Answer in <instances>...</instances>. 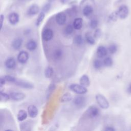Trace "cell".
<instances>
[{
	"label": "cell",
	"mask_w": 131,
	"mask_h": 131,
	"mask_svg": "<svg viewBox=\"0 0 131 131\" xmlns=\"http://www.w3.org/2000/svg\"><path fill=\"white\" fill-rule=\"evenodd\" d=\"M96 100L99 106L103 109H107L109 107V102L106 98L102 94H98L95 96Z\"/></svg>",
	"instance_id": "cell-1"
},
{
	"label": "cell",
	"mask_w": 131,
	"mask_h": 131,
	"mask_svg": "<svg viewBox=\"0 0 131 131\" xmlns=\"http://www.w3.org/2000/svg\"><path fill=\"white\" fill-rule=\"evenodd\" d=\"M70 89L75 93L77 94L82 95L88 92V90L86 87L82 85L81 84H78L77 83L71 84L69 86Z\"/></svg>",
	"instance_id": "cell-2"
},
{
	"label": "cell",
	"mask_w": 131,
	"mask_h": 131,
	"mask_svg": "<svg viewBox=\"0 0 131 131\" xmlns=\"http://www.w3.org/2000/svg\"><path fill=\"white\" fill-rule=\"evenodd\" d=\"M118 17L121 19H125L128 15L129 9L125 5H121L116 10Z\"/></svg>",
	"instance_id": "cell-3"
},
{
	"label": "cell",
	"mask_w": 131,
	"mask_h": 131,
	"mask_svg": "<svg viewBox=\"0 0 131 131\" xmlns=\"http://www.w3.org/2000/svg\"><path fill=\"white\" fill-rule=\"evenodd\" d=\"M15 85H17L18 86L21 87L24 89H33L34 86L33 83L31 82L24 80H20V79H17L14 83Z\"/></svg>",
	"instance_id": "cell-4"
},
{
	"label": "cell",
	"mask_w": 131,
	"mask_h": 131,
	"mask_svg": "<svg viewBox=\"0 0 131 131\" xmlns=\"http://www.w3.org/2000/svg\"><path fill=\"white\" fill-rule=\"evenodd\" d=\"M10 98L14 101H21L26 97V95L24 93L19 92H12L10 94Z\"/></svg>",
	"instance_id": "cell-5"
},
{
	"label": "cell",
	"mask_w": 131,
	"mask_h": 131,
	"mask_svg": "<svg viewBox=\"0 0 131 131\" xmlns=\"http://www.w3.org/2000/svg\"><path fill=\"white\" fill-rule=\"evenodd\" d=\"M53 37V32L49 28L45 29L42 32V38L43 40L48 41L51 40Z\"/></svg>",
	"instance_id": "cell-6"
},
{
	"label": "cell",
	"mask_w": 131,
	"mask_h": 131,
	"mask_svg": "<svg viewBox=\"0 0 131 131\" xmlns=\"http://www.w3.org/2000/svg\"><path fill=\"white\" fill-rule=\"evenodd\" d=\"M29 55L27 52L25 51H21L18 53L17 59L19 62L24 64L27 62L29 59Z\"/></svg>",
	"instance_id": "cell-7"
},
{
	"label": "cell",
	"mask_w": 131,
	"mask_h": 131,
	"mask_svg": "<svg viewBox=\"0 0 131 131\" xmlns=\"http://www.w3.org/2000/svg\"><path fill=\"white\" fill-rule=\"evenodd\" d=\"M55 20L56 23L59 25H64L67 21L66 14L63 12H60L58 13L55 16Z\"/></svg>",
	"instance_id": "cell-8"
},
{
	"label": "cell",
	"mask_w": 131,
	"mask_h": 131,
	"mask_svg": "<svg viewBox=\"0 0 131 131\" xmlns=\"http://www.w3.org/2000/svg\"><path fill=\"white\" fill-rule=\"evenodd\" d=\"M9 22L10 24L12 25H16L19 20V16L18 13L16 12H11L10 13L8 17Z\"/></svg>",
	"instance_id": "cell-9"
},
{
	"label": "cell",
	"mask_w": 131,
	"mask_h": 131,
	"mask_svg": "<svg viewBox=\"0 0 131 131\" xmlns=\"http://www.w3.org/2000/svg\"><path fill=\"white\" fill-rule=\"evenodd\" d=\"M39 11V7L37 4H33L31 5L27 11V14L28 15L32 16L36 15Z\"/></svg>",
	"instance_id": "cell-10"
},
{
	"label": "cell",
	"mask_w": 131,
	"mask_h": 131,
	"mask_svg": "<svg viewBox=\"0 0 131 131\" xmlns=\"http://www.w3.org/2000/svg\"><path fill=\"white\" fill-rule=\"evenodd\" d=\"M87 114L90 118H95L99 114V110L96 106H91L87 110Z\"/></svg>",
	"instance_id": "cell-11"
},
{
	"label": "cell",
	"mask_w": 131,
	"mask_h": 131,
	"mask_svg": "<svg viewBox=\"0 0 131 131\" xmlns=\"http://www.w3.org/2000/svg\"><path fill=\"white\" fill-rule=\"evenodd\" d=\"M27 111H28V115L30 117L32 118H35L38 115V109L37 107L34 105H30L28 107Z\"/></svg>",
	"instance_id": "cell-12"
},
{
	"label": "cell",
	"mask_w": 131,
	"mask_h": 131,
	"mask_svg": "<svg viewBox=\"0 0 131 131\" xmlns=\"http://www.w3.org/2000/svg\"><path fill=\"white\" fill-rule=\"evenodd\" d=\"M73 103L77 107H82L85 103V97L82 96H76L73 99Z\"/></svg>",
	"instance_id": "cell-13"
},
{
	"label": "cell",
	"mask_w": 131,
	"mask_h": 131,
	"mask_svg": "<svg viewBox=\"0 0 131 131\" xmlns=\"http://www.w3.org/2000/svg\"><path fill=\"white\" fill-rule=\"evenodd\" d=\"M97 55L99 58L105 57L107 54V50L103 46H99L98 47L96 51Z\"/></svg>",
	"instance_id": "cell-14"
},
{
	"label": "cell",
	"mask_w": 131,
	"mask_h": 131,
	"mask_svg": "<svg viewBox=\"0 0 131 131\" xmlns=\"http://www.w3.org/2000/svg\"><path fill=\"white\" fill-rule=\"evenodd\" d=\"M23 40L22 38L18 37L15 38L12 42V47L15 50H18L22 46Z\"/></svg>",
	"instance_id": "cell-15"
},
{
	"label": "cell",
	"mask_w": 131,
	"mask_h": 131,
	"mask_svg": "<svg viewBox=\"0 0 131 131\" xmlns=\"http://www.w3.org/2000/svg\"><path fill=\"white\" fill-rule=\"evenodd\" d=\"M83 19L82 18L78 17L76 18L73 23V26L75 30H80L82 27Z\"/></svg>",
	"instance_id": "cell-16"
},
{
	"label": "cell",
	"mask_w": 131,
	"mask_h": 131,
	"mask_svg": "<svg viewBox=\"0 0 131 131\" xmlns=\"http://www.w3.org/2000/svg\"><path fill=\"white\" fill-rule=\"evenodd\" d=\"M79 82L80 84H81L82 85L85 87L89 86L90 84V80L89 77L87 75H85V74L83 75L80 77L79 79Z\"/></svg>",
	"instance_id": "cell-17"
},
{
	"label": "cell",
	"mask_w": 131,
	"mask_h": 131,
	"mask_svg": "<svg viewBox=\"0 0 131 131\" xmlns=\"http://www.w3.org/2000/svg\"><path fill=\"white\" fill-rule=\"evenodd\" d=\"M5 66L9 69H12L15 68L16 66V61L14 58L12 57L8 58L5 61Z\"/></svg>",
	"instance_id": "cell-18"
},
{
	"label": "cell",
	"mask_w": 131,
	"mask_h": 131,
	"mask_svg": "<svg viewBox=\"0 0 131 131\" xmlns=\"http://www.w3.org/2000/svg\"><path fill=\"white\" fill-rule=\"evenodd\" d=\"M82 14L84 16L88 17L91 15L93 12V8L90 5H85L82 9Z\"/></svg>",
	"instance_id": "cell-19"
},
{
	"label": "cell",
	"mask_w": 131,
	"mask_h": 131,
	"mask_svg": "<svg viewBox=\"0 0 131 131\" xmlns=\"http://www.w3.org/2000/svg\"><path fill=\"white\" fill-rule=\"evenodd\" d=\"M28 114L24 110H20L18 111L17 115V120L19 121H23L25 120L28 116Z\"/></svg>",
	"instance_id": "cell-20"
},
{
	"label": "cell",
	"mask_w": 131,
	"mask_h": 131,
	"mask_svg": "<svg viewBox=\"0 0 131 131\" xmlns=\"http://www.w3.org/2000/svg\"><path fill=\"white\" fill-rule=\"evenodd\" d=\"M26 48L30 51H34L37 48V43L34 40H30L26 44Z\"/></svg>",
	"instance_id": "cell-21"
},
{
	"label": "cell",
	"mask_w": 131,
	"mask_h": 131,
	"mask_svg": "<svg viewBox=\"0 0 131 131\" xmlns=\"http://www.w3.org/2000/svg\"><path fill=\"white\" fill-rule=\"evenodd\" d=\"M73 99V97L72 95L69 93H66L64 94L60 98V101L62 103H64V102H68L69 101H71Z\"/></svg>",
	"instance_id": "cell-22"
},
{
	"label": "cell",
	"mask_w": 131,
	"mask_h": 131,
	"mask_svg": "<svg viewBox=\"0 0 131 131\" xmlns=\"http://www.w3.org/2000/svg\"><path fill=\"white\" fill-rule=\"evenodd\" d=\"M63 56V52L60 49H58L54 51L53 53V57L56 60H60L61 59Z\"/></svg>",
	"instance_id": "cell-23"
},
{
	"label": "cell",
	"mask_w": 131,
	"mask_h": 131,
	"mask_svg": "<svg viewBox=\"0 0 131 131\" xmlns=\"http://www.w3.org/2000/svg\"><path fill=\"white\" fill-rule=\"evenodd\" d=\"M45 17V13L43 11L40 12L38 14V16L35 22V25L36 26H38L40 25V24L42 23V20H43Z\"/></svg>",
	"instance_id": "cell-24"
},
{
	"label": "cell",
	"mask_w": 131,
	"mask_h": 131,
	"mask_svg": "<svg viewBox=\"0 0 131 131\" xmlns=\"http://www.w3.org/2000/svg\"><path fill=\"white\" fill-rule=\"evenodd\" d=\"M54 73L53 69L51 67H48L45 70V77L47 78H51Z\"/></svg>",
	"instance_id": "cell-25"
},
{
	"label": "cell",
	"mask_w": 131,
	"mask_h": 131,
	"mask_svg": "<svg viewBox=\"0 0 131 131\" xmlns=\"http://www.w3.org/2000/svg\"><path fill=\"white\" fill-rule=\"evenodd\" d=\"M73 41L76 45L78 46L81 45L83 43V39L81 35H76L74 38Z\"/></svg>",
	"instance_id": "cell-26"
},
{
	"label": "cell",
	"mask_w": 131,
	"mask_h": 131,
	"mask_svg": "<svg viewBox=\"0 0 131 131\" xmlns=\"http://www.w3.org/2000/svg\"><path fill=\"white\" fill-rule=\"evenodd\" d=\"M85 40L86 41V42L90 44V45H94L95 43V38L93 36H92V35L89 33H87L85 34Z\"/></svg>",
	"instance_id": "cell-27"
},
{
	"label": "cell",
	"mask_w": 131,
	"mask_h": 131,
	"mask_svg": "<svg viewBox=\"0 0 131 131\" xmlns=\"http://www.w3.org/2000/svg\"><path fill=\"white\" fill-rule=\"evenodd\" d=\"M0 95H1V101L5 102L8 101L10 98V96L8 94L3 92L2 91L0 92Z\"/></svg>",
	"instance_id": "cell-28"
},
{
	"label": "cell",
	"mask_w": 131,
	"mask_h": 131,
	"mask_svg": "<svg viewBox=\"0 0 131 131\" xmlns=\"http://www.w3.org/2000/svg\"><path fill=\"white\" fill-rule=\"evenodd\" d=\"M103 63L105 66L107 67H110L113 65V60L112 58L110 57H106L104 59L103 61Z\"/></svg>",
	"instance_id": "cell-29"
},
{
	"label": "cell",
	"mask_w": 131,
	"mask_h": 131,
	"mask_svg": "<svg viewBox=\"0 0 131 131\" xmlns=\"http://www.w3.org/2000/svg\"><path fill=\"white\" fill-rule=\"evenodd\" d=\"M118 18L119 17L116 11L112 12L108 16V19L111 21H116Z\"/></svg>",
	"instance_id": "cell-30"
},
{
	"label": "cell",
	"mask_w": 131,
	"mask_h": 131,
	"mask_svg": "<svg viewBox=\"0 0 131 131\" xmlns=\"http://www.w3.org/2000/svg\"><path fill=\"white\" fill-rule=\"evenodd\" d=\"M103 64V62L99 59H95L93 62L94 67L96 69H100L102 67Z\"/></svg>",
	"instance_id": "cell-31"
},
{
	"label": "cell",
	"mask_w": 131,
	"mask_h": 131,
	"mask_svg": "<svg viewBox=\"0 0 131 131\" xmlns=\"http://www.w3.org/2000/svg\"><path fill=\"white\" fill-rule=\"evenodd\" d=\"M74 29V28L73 25H68L65 28L64 32L66 33V34H67L68 35H70V34H71L73 33Z\"/></svg>",
	"instance_id": "cell-32"
},
{
	"label": "cell",
	"mask_w": 131,
	"mask_h": 131,
	"mask_svg": "<svg viewBox=\"0 0 131 131\" xmlns=\"http://www.w3.org/2000/svg\"><path fill=\"white\" fill-rule=\"evenodd\" d=\"M108 51L111 54H114L117 51V46L115 44H112L108 47Z\"/></svg>",
	"instance_id": "cell-33"
},
{
	"label": "cell",
	"mask_w": 131,
	"mask_h": 131,
	"mask_svg": "<svg viewBox=\"0 0 131 131\" xmlns=\"http://www.w3.org/2000/svg\"><path fill=\"white\" fill-rule=\"evenodd\" d=\"M98 22L96 19H92L90 21V27L93 29H96L98 26Z\"/></svg>",
	"instance_id": "cell-34"
},
{
	"label": "cell",
	"mask_w": 131,
	"mask_h": 131,
	"mask_svg": "<svg viewBox=\"0 0 131 131\" xmlns=\"http://www.w3.org/2000/svg\"><path fill=\"white\" fill-rule=\"evenodd\" d=\"M3 77L5 78V79L6 80V81L14 83L16 80L15 77H14L12 76H11V75H5Z\"/></svg>",
	"instance_id": "cell-35"
},
{
	"label": "cell",
	"mask_w": 131,
	"mask_h": 131,
	"mask_svg": "<svg viewBox=\"0 0 131 131\" xmlns=\"http://www.w3.org/2000/svg\"><path fill=\"white\" fill-rule=\"evenodd\" d=\"M51 8V5L50 3L48 2V3L46 4L43 6V7L42 8V11L44 12L45 13H47L50 11Z\"/></svg>",
	"instance_id": "cell-36"
},
{
	"label": "cell",
	"mask_w": 131,
	"mask_h": 131,
	"mask_svg": "<svg viewBox=\"0 0 131 131\" xmlns=\"http://www.w3.org/2000/svg\"><path fill=\"white\" fill-rule=\"evenodd\" d=\"M101 35V31L100 29H97L94 32V37L95 39H97L99 38Z\"/></svg>",
	"instance_id": "cell-37"
},
{
	"label": "cell",
	"mask_w": 131,
	"mask_h": 131,
	"mask_svg": "<svg viewBox=\"0 0 131 131\" xmlns=\"http://www.w3.org/2000/svg\"><path fill=\"white\" fill-rule=\"evenodd\" d=\"M55 89V84H50L49 86V88H48V95H49V94H51L54 91Z\"/></svg>",
	"instance_id": "cell-38"
},
{
	"label": "cell",
	"mask_w": 131,
	"mask_h": 131,
	"mask_svg": "<svg viewBox=\"0 0 131 131\" xmlns=\"http://www.w3.org/2000/svg\"><path fill=\"white\" fill-rule=\"evenodd\" d=\"M6 80L5 79V78L4 77H1V80H0V85H1V88H2L3 87V85H4V84L6 83Z\"/></svg>",
	"instance_id": "cell-39"
},
{
	"label": "cell",
	"mask_w": 131,
	"mask_h": 131,
	"mask_svg": "<svg viewBox=\"0 0 131 131\" xmlns=\"http://www.w3.org/2000/svg\"><path fill=\"white\" fill-rule=\"evenodd\" d=\"M4 15L3 14H1V29L2 28L3 25V23H4Z\"/></svg>",
	"instance_id": "cell-40"
},
{
	"label": "cell",
	"mask_w": 131,
	"mask_h": 131,
	"mask_svg": "<svg viewBox=\"0 0 131 131\" xmlns=\"http://www.w3.org/2000/svg\"><path fill=\"white\" fill-rule=\"evenodd\" d=\"M106 131H115V129L114 128H113V127H111V126H107V127H106L104 129Z\"/></svg>",
	"instance_id": "cell-41"
},
{
	"label": "cell",
	"mask_w": 131,
	"mask_h": 131,
	"mask_svg": "<svg viewBox=\"0 0 131 131\" xmlns=\"http://www.w3.org/2000/svg\"><path fill=\"white\" fill-rule=\"evenodd\" d=\"M127 91L128 93L131 94V83L129 84V85L127 88Z\"/></svg>",
	"instance_id": "cell-42"
},
{
	"label": "cell",
	"mask_w": 131,
	"mask_h": 131,
	"mask_svg": "<svg viewBox=\"0 0 131 131\" xmlns=\"http://www.w3.org/2000/svg\"><path fill=\"white\" fill-rule=\"evenodd\" d=\"M70 0H60V2L62 4H66L69 2Z\"/></svg>",
	"instance_id": "cell-43"
},
{
	"label": "cell",
	"mask_w": 131,
	"mask_h": 131,
	"mask_svg": "<svg viewBox=\"0 0 131 131\" xmlns=\"http://www.w3.org/2000/svg\"><path fill=\"white\" fill-rule=\"evenodd\" d=\"M55 0H47V1L48 2H49V3H52V2H54Z\"/></svg>",
	"instance_id": "cell-44"
}]
</instances>
